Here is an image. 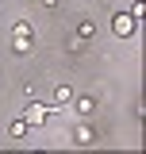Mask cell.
Instances as JSON below:
<instances>
[{"label": "cell", "instance_id": "6da1fadb", "mask_svg": "<svg viewBox=\"0 0 146 154\" xmlns=\"http://www.w3.org/2000/svg\"><path fill=\"white\" fill-rule=\"evenodd\" d=\"M23 119H27V127H42V123H46V104L31 100V104L23 108Z\"/></svg>", "mask_w": 146, "mask_h": 154}, {"label": "cell", "instance_id": "7a4b0ae2", "mask_svg": "<svg viewBox=\"0 0 146 154\" xmlns=\"http://www.w3.org/2000/svg\"><path fill=\"white\" fill-rule=\"evenodd\" d=\"M135 27H138V19H135V16H127V12H123V16H115V19H111V31H115L119 38L135 35Z\"/></svg>", "mask_w": 146, "mask_h": 154}, {"label": "cell", "instance_id": "3957f363", "mask_svg": "<svg viewBox=\"0 0 146 154\" xmlns=\"http://www.w3.org/2000/svg\"><path fill=\"white\" fill-rule=\"evenodd\" d=\"M73 143H77V146H92V143H96V127H89V123H81V127L73 131Z\"/></svg>", "mask_w": 146, "mask_h": 154}, {"label": "cell", "instance_id": "277c9868", "mask_svg": "<svg viewBox=\"0 0 146 154\" xmlns=\"http://www.w3.org/2000/svg\"><path fill=\"white\" fill-rule=\"evenodd\" d=\"M73 108H77V116H81V119H89L92 112H96V100H92V96H81V100H69Z\"/></svg>", "mask_w": 146, "mask_h": 154}, {"label": "cell", "instance_id": "5b68a950", "mask_svg": "<svg viewBox=\"0 0 146 154\" xmlns=\"http://www.w3.org/2000/svg\"><path fill=\"white\" fill-rule=\"evenodd\" d=\"M12 50H16V54H31V50H35V42H31V35H16V42H12Z\"/></svg>", "mask_w": 146, "mask_h": 154}, {"label": "cell", "instance_id": "8992f818", "mask_svg": "<svg viewBox=\"0 0 146 154\" xmlns=\"http://www.w3.org/2000/svg\"><path fill=\"white\" fill-rule=\"evenodd\" d=\"M69 100H73V89H69V85H58V89H54V104H58V108H65Z\"/></svg>", "mask_w": 146, "mask_h": 154}, {"label": "cell", "instance_id": "52a82bcc", "mask_svg": "<svg viewBox=\"0 0 146 154\" xmlns=\"http://www.w3.org/2000/svg\"><path fill=\"white\" fill-rule=\"evenodd\" d=\"M77 35L85 38V42H89V38H96V23H92V19H81V23H77Z\"/></svg>", "mask_w": 146, "mask_h": 154}, {"label": "cell", "instance_id": "ba28073f", "mask_svg": "<svg viewBox=\"0 0 146 154\" xmlns=\"http://www.w3.org/2000/svg\"><path fill=\"white\" fill-rule=\"evenodd\" d=\"M27 131H31V127H27V119H12V127H8L12 139H27Z\"/></svg>", "mask_w": 146, "mask_h": 154}, {"label": "cell", "instance_id": "9c48e42d", "mask_svg": "<svg viewBox=\"0 0 146 154\" xmlns=\"http://www.w3.org/2000/svg\"><path fill=\"white\" fill-rule=\"evenodd\" d=\"M85 46H89V42H85L81 35H69V38H65V50H69V54H81Z\"/></svg>", "mask_w": 146, "mask_h": 154}, {"label": "cell", "instance_id": "30bf717a", "mask_svg": "<svg viewBox=\"0 0 146 154\" xmlns=\"http://www.w3.org/2000/svg\"><path fill=\"white\" fill-rule=\"evenodd\" d=\"M31 31H35L31 19H19V23H16V35H31Z\"/></svg>", "mask_w": 146, "mask_h": 154}, {"label": "cell", "instance_id": "8fae6325", "mask_svg": "<svg viewBox=\"0 0 146 154\" xmlns=\"http://www.w3.org/2000/svg\"><path fill=\"white\" fill-rule=\"evenodd\" d=\"M142 12H146V4H142V0H135V4H131V16H135V19H142Z\"/></svg>", "mask_w": 146, "mask_h": 154}, {"label": "cell", "instance_id": "7c38bea8", "mask_svg": "<svg viewBox=\"0 0 146 154\" xmlns=\"http://www.w3.org/2000/svg\"><path fill=\"white\" fill-rule=\"evenodd\" d=\"M38 4H42V8H58V0H38Z\"/></svg>", "mask_w": 146, "mask_h": 154}]
</instances>
